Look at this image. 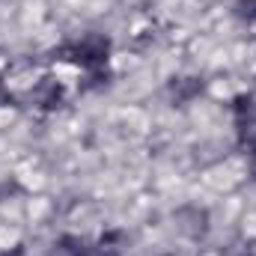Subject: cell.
Wrapping results in <instances>:
<instances>
[{
	"mask_svg": "<svg viewBox=\"0 0 256 256\" xmlns=\"http://www.w3.org/2000/svg\"><path fill=\"white\" fill-rule=\"evenodd\" d=\"M250 176L256 179V143H254V149H250Z\"/></svg>",
	"mask_w": 256,
	"mask_h": 256,
	"instance_id": "obj_6",
	"label": "cell"
},
{
	"mask_svg": "<svg viewBox=\"0 0 256 256\" xmlns=\"http://www.w3.org/2000/svg\"><path fill=\"white\" fill-rule=\"evenodd\" d=\"M200 90H202V84H200L196 78H182V80L173 84V96H176V102H188V98H194Z\"/></svg>",
	"mask_w": 256,
	"mask_h": 256,
	"instance_id": "obj_3",
	"label": "cell"
},
{
	"mask_svg": "<svg viewBox=\"0 0 256 256\" xmlns=\"http://www.w3.org/2000/svg\"><path fill=\"white\" fill-rule=\"evenodd\" d=\"M33 98H36V104H39V108H57V104H60V98H63V86H60L57 80L45 78V80L36 86Z\"/></svg>",
	"mask_w": 256,
	"mask_h": 256,
	"instance_id": "obj_2",
	"label": "cell"
},
{
	"mask_svg": "<svg viewBox=\"0 0 256 256\" xmlns=\"http://www.w3.org/2000/svg\"><path fill=\"white\" fill-rule=\"evenodd\" d=\"M3 98H6V90H3V84H0V102H3Z\"/></svg>",
	"mask_w": 256,
	"mask_h": 256,
	"instance_id": "obj_7",
	"label": "cell"
},
{
	"mask_svg": "<svg viewBox=\"0 0 256 256\" xmlns=\"http://www.w3.org/2000/svg\"><path fill=\"white\" fill-rule=\"evenodd\" d=\"M108 54H110V42L98 33H90V36H84L80 42H74L68 48V57L84 68H102L108 63Z\"/></svg>",
	"mask_w": 256,
	"mask_h": 256,
	"instance_id": "obj_1",
	"label": "cell"
},
{
	"mask_svg": "<svg viewBox=\"0 0 256 256\" xmlns=\"http://www.w3.org/2000/svg\"><path fill=\"white\" fill-rule=\"evenodd\" d=\"M236 15L242 21H256V0H238L236 3Z\"/></svg>",
	"mask_w": 256,
	"mask_h": 256,
	"instance_id": "obj_4",
	"label": "cell"
},
{
	"mask_svg": "<svg viewBox=\"0 0 256 256\" xmlns=\"http://www.w3.org/2000/svg\"><path fill=\"white\" fill-rule=\"evenodd\" d=\"M0 256H24V248L18 244V248H12V250H0Z\"/></svg>",
	"mask_w": 256,
	"mask_h": 256,
	"instance_id": "obj_5",
	"label": "cell"
}]
</instances>
